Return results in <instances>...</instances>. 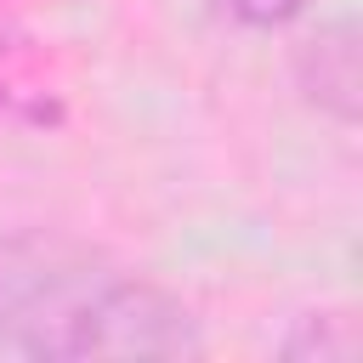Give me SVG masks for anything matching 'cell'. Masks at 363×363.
<instances>
[{"mask_svg": "<svg viewBox=\"0 0 363 363\" xmlns=\"http://www.w3.org/2000/svg\"><path fill=\"white\" fill-rule=\"evenodd\" d=\"M0 340L40 363L204 352L182 295L57 227L0 233Z\"/></svg>", "mask_w": 363, "mask_h": 363, "instance_id": "cell-1", "label": "cell"}, {"mask_svg": "<svg viewBox=\"0 0 363 363\" xmlns=\"http://www.w3.org/2000/svg\"><path fill=\"white\" fill-rule=\"evenodd\" d=\"M227 6H233V17L250 23V28H284L289 17L306 11V0H227Z\"/></svg>", "mask_w": 363, "mask_h": 363, "instance_id": "cell-4", "label": "cell"}, {"mask_svg": "<svg viewBox=\"0 0 363 363\" xmlns=\"http://www.w3.org/2000/svg\"><path fill=\"white\" fill-rule=\"evenodd\" d=\"M278 352L284 357H301V363H312V357L318 363H340V357H352V323L340 312H306L278 340Z\"/></svg>", "mask_w": 363, "mask_h": 363, "instance_id": "cell-3", "label": "cell"}, {"mask_svg": "<svg viewBox=\"0 0 363 363\" xmlns=\"http://www.w3.org/2000/svg\"><path fill=\"white\" fill-rule=\"evenodd\" d=\"M295 91L335 125H357L363 108V68H357V23L335 17L318 23L301 45H295Z\"/></svg>", "mask_w": 363, "mask_h": 363, "instance_id": "cell-2", "label": "cell"}]
</instances>
